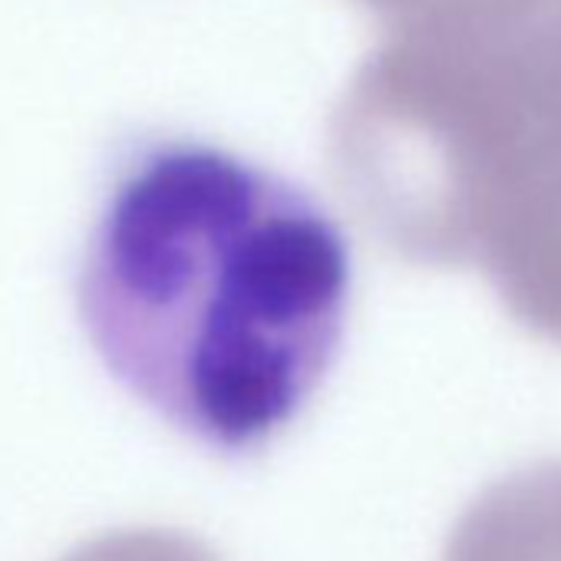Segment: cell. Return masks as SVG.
I'll use <instances>...</instances> for the list:
<instances>
[{"label": "cell", "instance_id": "1", "mask_svg": "<svg viewBox=\"0 0 561 561\" xmlns=\"http://www.w3.org/2000/svg\"><path fill=\"white\" fill-rule=\"evenodd\" d=\"M351 248L298 185L169 139L126 159L80 267V318L110 374L218 453L285 433L337 360Z\"/></svg>", "mask_w": 561, "mask_h": 561}, {"label": "cell", "instance_id": "2", "mask_svg": "<svg viewBox=\"0 0 561 561\" xmlns=\"http://www.w3.org/2000/svg\"><path fill=\"white\" fill-rule=\"evenodd\" d=\"M453 267L489 277L505 311L561 344V100L515 90L466 182Z\"/></svg>", "mask_w": 561, "mask_h": 561}, {"label": "cell", "instance_id": "3", "mask_svg": "<svg viewBox=\"0 0 561 561\" xmlns=\"http://www.w3.org/2000/svg\"><path fill=\"white\" fill-rule=\"evenodd\" d=\"M443 561H561V462L489 485L459 515Z\"/></svg>", "mask_w": 561, "mask_h": 561}, {"label": "cell", "instance_id": "4", "mask_svg": "<svg viewBox=\"0 0 561 561\" xmlns=\"http://www.w3.org/2000/svg\"><path fill=\"white\" fill-rule=\"evenodd\" d=\"M60 561H215V554L179 531L129 528L93 538Z\"/></svg>", "mask_w": 561, "mask_h": 561}, {"label": "cell", "instance_id": "5", "mask_svg": "<svg viewBox=\"0 0 561 561\" xmlns=\"http://www.w3.org/2000/svg\"><path fill=\"white\" fill-rule=\"evenodd\" d=\"M357 4L380 14L390 24V31H416L469 21L495 8L499 0H357Z\"/></svg>", "mask_w": 561, "mask_h": 561}, {"label": "cell", "instance_id": "6", "mask_svg": "<svg viewBox=\"0 0 561 561\" xmlns=\"http://www.w3.org/2000/svg\"><path fill=\"white\" fill-rule=\"evenodd\" d=\"M476 18H479V14H476ZM485 18H489V14H485ZM489 21H492V18H489ZM495 27H499V24H495ZM512 47H515V44H512ZM515 50H518V47H515ZM518 54H522V50H518ZM522 57H525V54H522ZM525 60H528V57H525ZM528 64H531V60H528ZM548 80H551V77H548ZM551 83H554V80H551Z\"/></svg>", "mask_w": 561, "mask_h": 561}]
</instances>
